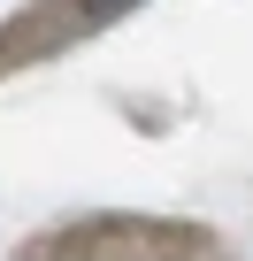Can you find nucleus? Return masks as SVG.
<instances>
[{
  "label": "nucleus",
  "instance_id": "f257e3e1",
  "mask_svg": "<svg viewBox=\"0 0 253 261\" xmlns=\"http://www.w3.org/2000/svg\"><path fill=\"white\" fill-rule=\"evenodd\" d=\"M123 8H138V0H77L85 23H107V16H123Z\"/></svg>",
  "mask_w": 253,
  "mask_h": 261
}]
</instances>
